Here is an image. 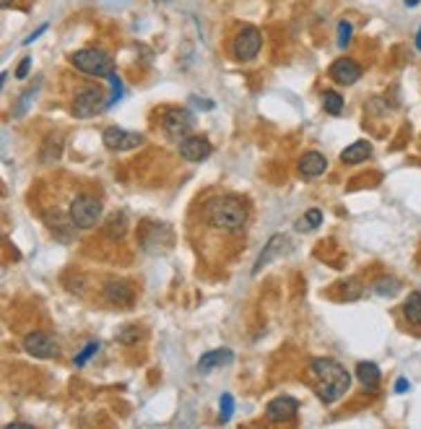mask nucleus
Wrapping results in <instances>:
<instances>
[{"label": "nucleus", "instance_id": "1", "mask_svg": "<svg viewBox=\"0 0 421 429\" xmlns=\"http://www.w3.org/2000/svg\"><path fill=\"white\" fill-rule=\"evenodd\" d=\"M312 377L317 380V396L323 403H335L338 398H344L351 387V375L348 369L338 365L330 356H317L310 362Z\"/></svg>", "mask_w": 421, "mask_h": 429}, {"label": "nucleus", "instance_id": "2", "mask_svg": "<svg viewBox=\"0 0 421 429\" xmlns=\"http://www.w3.org/2000/svg\"><path fill=\"white\" fill-rule=\"evenodd\" d=\"M205 219L221 232H239L247 224V206L234 195H221L205 203Z\"/></svg>", "mask_w": 421, "mask_h": 429}, {"label": "nucleus", "instance_id": "3", "mask_svg": "<svg viewBox=\"0 0 421 429\" xmlns=\"http://www.w3.org/2000/svg\"><path fill=\"white\" fill-rule=\"evenodd\" d=\"M71 65L88 75H109L112 73V57L104 50L97 47H86V50H78L71 55Z\"/></svg>", "mask_w": 421, "mask_h": 429}, {"label": "nucleus", "instance_id": "4", "mask_svg": "<svg viewBox=\"0 0 421 429\" xmlns=\"http://www.w3.org/2000/svg\"><path fill=\"white\" fill-rule=\"evenodd\" d=\"M107 107L109 99L99 86H84V89H78L76 97H73V115L81 120L94 118V115H99L102 109Z\"/></svg>", "mask_w": 421, "mask_h": 429}, {"label": "nucleus", "instance_id": "5", "mask_svg": "<svg viewBox=\"0 0 421 429\" xmlns=\"http://www.w3.org/2000/svg\"><path fill=\"white\" fill-rule=\"evenodd\" d=\"M102 219V201L94 198V195H76L73 203H71V221L78 226V229H91V226L99 224Z\"/></svg>", "mask_w": 421, "mask_h": 429}, {"label": "nucleus", "instance_id": "6", "mask_svg": "<svg viewBox=\"0 0 421 429\" xmlns=\"http://www.w3.org/2000/svg\"><path fill=\"white\" fill-rule=\"evenodd\" d=\"M260 47H263L260 32L255 26H245V29H239V34L234 37V42H232V55L237 60H252V57H258Z\"/></svg>", "mask_w": 421, "mask_h": 429}, {"label": "nucleus", "instance_id": "7", "mask_svg": "<svg viewBox=\"0 0 421 429\" xmlns=\"http://www.w3.org/2000/svg\"><path fill=\"white\" fill-rule=\"evenodd\" d=\"M193 125H195V120H193V115H190L187 109L172 107V109H167V112H164L162 128H164V133H167L169 138L183 140L185 136L193 130Z\"/></svg>", "mask_w": 421, "mask_h": 429}, {"label": "nucleus", "instance_id": "8", "mask_svg": "<svg viewBox=\"0 0 421 429\" xmlns=\"http://www.w3.org/2000/svg\"><path fill=\"white\" fill-rule=\"evenodd\" d=\"M24 349L34 356V359H53L57 356V343L50 333L44 331H34L24 336Z\"/></svg>", "mask_w": 421, "mask_h": 429}, {"label": "nucleus", "instance_id": "9", "mask_svg": "<svg viewBox=\"0 0 421 429\" xmlns=\"http://www.w3.org/2000/svg\"><path fill=\"white\" fill-rule=\"evenodd\" d=\"M102 140H104V146L109 151H133L138 149L140 143H143V136L140 133H133V130H125V128H107L102 133Z\"/></svg>", "mask_w": 421, "mask_h": 429}, {"label": "nucleus", "instance_id": "10", "mask_svg": "<svg viewBox=\"0 0 421 429\" xmlns=\"http://www.w3.org/2000/svg\"><path fill=\"white\" fill-rule=\"evenodd\" d=\"M211 154H214V146H211V140L203 138V136H185V138L180 140V156H183L185 161L198 164V161L208 159Z\"/></svg>", "mask_w": 421, "mask_h": 429}, {"label": "nucleus", "instance_id": "11", "mask_svg": "<svg viewBox=\"0 0 421 429\" xmlns=\"http://www.w3.org/2000/svg\"><path fill=\"white\" fill-rule=\"evenodd\" d=\"M297 411H299V403L292 396H279L265 406V419L273 424H281V421H289L297 417Z\"/></svg>", "mask_w": 421, "mask_h": 429}, {"label": "nucleus", "instance_id": "12", "mask_svg": "<svg viewBox=\"0 0 421 429\" xmlns=\"http://www.w3.org/2000/svg\"><path fill=\"white\" fill-rule=\"evenodd\" d=\"M330 78L341 86H354L362 78V65L354 63L351 57H341L330 65Z\"/></svg>", "mask_w": 421, "mask_h": 429}, {"label": "nucleus", "instance_id": "13", "mask_svg": "<svg viewBox=\"0 0 421 429\" xmlns=\"http://www.w3.org/2000/svg\"><path fill=\"white\" fill-rule=\"evenodd\" d=\"M104 297H107L109 304L128 310V307H133V302H135V289L130 284H125V281H109L107 286H104Z\"/></svg>", "mask_w": 421, "mask_h": 429}, {"label": "nucleus", "instance_id": "14", "mask_svg": "<svg viewBox=\"0 0 421 429\" xmlns=\"http://www.w3.org/2000/svg\"><path fill=\"white\" fill-rule=\"evenodd\" d=\"M234 362V354L229 349H214V352H205L200 359H198V372H214L218 367L232 365Z\"/></svg>", "mask_w": 421, "mask_h": 429}, {"label": "nucleus", "instance_id": "15", "mask_svg": "<svg viewBox=\"0 0 421 429\" xmlns=\"http://www.w3.org/2000/svg\"><path fill=\"white\" fill-rule=\"evenodd\" d=\"M328 170V159H325L320 151H307L302 159H299V174L302 177H320Z\"/></svg>", "mask_w": 421, "mask_h": 429}, {"label": "nucleus", "instance_id": "16", "mask_svg": "<svg viewBox=\"0 0 421 429\" xmlns=\"http://www.w3.org/2000/svg\"><path fill=\"white\" fill-rule=\"evenodd\" d=\"M283 245H286V237H283V235H273V237H270L268 245H265V250H263V253L258 255V260H255V268H252V273L258 276L260 271L265 268L270 260H273V257H276L281 250H283Z\"/></svg>", "mask_w": 421, "mask_h": 429}, {"label": "nucleus", "instance_id": "17", "mask_svg": "<svg viewBox=\"0 0 421 429\" xmlns=\"http://www.w3.org/2000/svg\"><path fill=\"white\" fill-rule=\"evenodd\" d=\"M369 156H372V143H369V140H354L348 149H344L341 161H344V164H362V161H367Z\"/></svg>", "mask_w": 421, "mask_h": 429}, {"label": "nucleus", "instance_id": "18", "mask_svg": "<svg viewBox=\"0 0 421 429\" xmlns=\"http://www.w3.org/2000/svg\"><path fill=\"white\" fill-rule=\"evenodd\" d=\"M357 377H359V383L367 387V390H372V387L380 385V377H382V372H380V367L375 365V362H359L357 365Z\"/></svg>", "mask_w": 421, "mask_h": 429}, {"label": "nucleus", "instance_id": "19", "mask_svg": "<svg viewBox=\"0 0 421 429\" xmlns=\"http://www.w3.org/2000/svg\"><path fill=\"white\" fill-rule=\"evenodd\" d=\"M60 154H63V140H60V136H50V138H44L42 149H39V161H42V164L57 161L60 159Z\"/></svg>", "mask_w": 421, "mask_h": 429}, {"label": "nucleus", "instance_id": "20", "mask_svg": "<svg viewBox=\"0 0 421 429\" xmlns=\"http://www.w3.org/2000/svg\"><path fill=\"white\" fill-rule=\"evenodd\" d=\"M403 315L411 325H421V291L409 294V300L403 302Z\"/></svg>", "mask_w": 421, "mask_h": 429}, {"label": "nucleus", "instance_id": "21", "mask_svg": "<svg viewBox=\"0 0 421 429\" xmlns=\"http://www.w3.org/2000/svg\"><path fill=\"white\" fill-rule=\"evenodd\" d=\"M128 232V219L125 214H112L107 219V237L109 239H120V237Z\"/></svg>", "mask_w": 421, "mask_h": 429}, {"label": "nucleus", "instance_id": "22", "mask_svg": "<svg viewBox=\"0 0 421 429\" xmlns=\"http://www.w3.org/2000/svg\"><path fill=\"white\" fill-rule=\"evenodd\" d=\"M320 224H323V214H320L317 208H312V211H307V214L297 221V232H312V229H317Z\"/></svg>", "mask_w": 421, "mask_h": 429}, {"label": "nucleus", "instance_id": "23", "mask_svg": "<svg viewBox=\"0 0 421 429\" xmlns=\"http://www.w3.org/2000/svg\"><path fill=\"white\" fill-rule=\"evenodd\" d=\"M323 107L328 115H341V112H344V97H341L338 91H325Z\"/></svg>", "mask_w": 421, "mask_h": 429}, {"label": "nucleus", "instance_id": "24", "mask_svg": "<svg viewBox=\"0 0 421 429\" xmlns=\"http://www.w3.org/2000/svg\"><path fill=\"white\" fill-rule=\"evenodd\" d=\"M140 338H143V331H140L138 325H125V328L118 333V341L125 343V346H133V343H138Z\"/></svg>", "mask_w": 421, "mask_h": 429}, {"label": "nucleus", "instance_id": "25", "mask_svg": "<svg viewBox=\"0 0 421 429\" xmlns=\"http://www.w3.org/2000/svg\"><path fill=\"white\" fill-rule=\"evenodd\" d=\"M351 34H354V26L348 21H341L338 24V47H348L351 42Z\"/></svg>", "mask_w": 421, "mask_h": 429}, {"label": "nucleus", "instance_id": "26", "mask_svg": "<svg viewBox=\"0 0 421 429\" xmlns=\"http://www.w3.org/2000/svg\"><path fill=\"white\" fill-rule=\"evenodd\" d=\"M99 352V343L97 341H91V343H86V346H84V352H81V354L76 356V367H84L88 362V356H94Z\"/></svg>", "mask_w": 421, "mask_h": 429}, {"label": "nucleus", "instance_id": "27", "mask_svg": "<svg viewBox=\"0 0 421 429\" xmlns=\"http://www.w3.org/2000/svg\"><path fill=\"white\" fill-rule=\"evenodd\" d=\"M232 411H234V398L229 396V393H224V396H221V424H227L229 417H232Z\"/></svg>", "mask_w": 421, "mask_h": 429}, {"label": "nucleus", "instance_id": "28", "mask_svg": "<svg viewBox=\"0 0 421 429\" xmlns=\"http://www.w3.org/2000/svg\"><path fill=\"white\" fill-rule=\"evenodd\" d=\"M107 78H109V84H112V97H109V104H115V102L122 97V84H120V75L115 73V71H112Z\"/></svg>", "mask_w": 421, "mask_h": 429}, {"label": "nucleus", "instance_id": "29", "mask_svg": "<svg viewBox=\"0 0 421 429\" xmlns=\"http://www.w3.org/2000/svg\"><path fill=\"white\" fill-rule=\"evenodd\" d=\"M375 291H377V294H395V291H398V281H395V279H382V281H377Z\"/></svg>", "mask_w": 421, "mask_h": 429}, {"label": "nucleus", "instance_id": "30", "mask_svg": "<svg viewBox=\"0 0 421 429\" xmlns=\"http://www.w3.org/2000/svg\"><path fill=\"white\" fill-rule=\"evenodd\" d=\"M29 68H32V57H24L21 63H19V68H16V78H26Z\"/></svg>", "mask_w": 421, "mask_h": 429}, {"label": "nucleus", "instance_id": "31", "mask_svg": "<svg viewBox=\"0 0 421 429\" xmlns=\"http://www.w3.org/2000/svg\"><path fill=\"white\" fill-rule=\"evenodd\" d=\"M44 29H47V24H42V26H39V29H37V32H34V34H29V37H26V39H24V44H32L34 39H37V37H39V34L44 32Z\"/></svg>", "mask_w": 421, "mask_h": 429}, {"label": "nucleus", "instance_id": "32", "mask_svg": "<svg viewBox=\"0 0 421 429\" xmlns=\"http://www.w3.org/2000/svg\"><path fill=\"white\" fill-rule=\"evenodd\" d=\"M409 390V380L406 377H400L398 383H395V393H406Z\"/></svg>", "mask_w": 421, "mask_h": 429}, {"label": "nucleus", "instance_id": "33", "mask_svg": "<svg viewBox=\"0 0 421 429\" xmlns=\"http://www.w3.org/2000/svg\"><path fill=\"white\" fill-rule=\"evenodd\" d=\"M193 104H198V107H203V109H211V107H214L211 102H200L198 97H193Z\"/></svg>", "mask_w": 421, "mask_h": 429}, {"label": "nucleus", "instance_id": "34", "mask_svg": "<svg viewBox=\"0 0 421 429\" xmlns=\"http://www.w3.org/2000/svg\"><path fill=\"white\" fill-rule=\"evenodd\" d=\"M416 50H419V53H421V29H419V32H416Z\"/></svg>", "mask_w": 421, "mask_h": 429}, {"label": "nucleus", "instance_id": "35", "mask_svg": "<svg viewBox=\"0 0 421 429\" xmlns=\"http://www.w3.org/2000/svg\"><path fill=\"white\" fill-rule=\"evenodd\" d=\"M403 3H406V6H411V8H413V6H419L421 0H403Z\"/></svg>", "mask_w": 421, "mask_h": 429}, {"label": "nucleus", "instance_id": "36", "mask_svg": "<svg viewBox=\"0 0 421 429\" xmlns=\"http://www.w3.org/2000/svg\"><path fill=\"white\" fill-rule=\"evenodd\" d=\"M0 6H3V8H8V6H11V0H0Z\"/></svg>", "mask_w": 421, "mask_h": 429}]
</instances>
